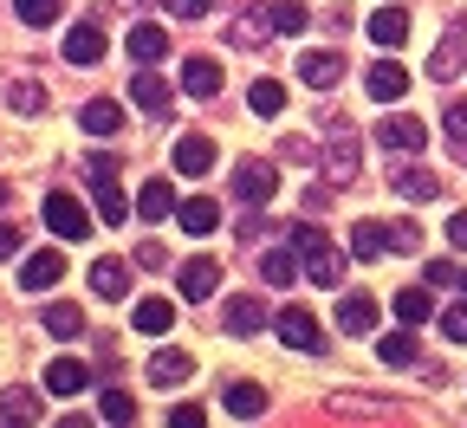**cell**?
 Instances as JSON below:
<instances>
[{
	"label": "cell",
	"instance_id": "cell-26",
	"mask_svg": "<svg viewBox=\"0 0 467 428\" xmlns=\"http://www.w3.org/2000/svg\"><path fill=\"white\" fill-rule=\"evenodd\" d=\"M260 325H266V305H260L254 292H247V298H234V305H227V331H234V338H254Z\"/></svg>",
	"mask_w": 467,
	"mask_h": 428
},
{
	"label": "cell",
	"instance_id": "cell-36",
	"mask_svg": "<svg viewBox=\"0 0 467 428\" xmlns=\"http://www.w3.org/2000/svg\"><path fill=\"white\" fill-rule=\"evenodd\" d=\"M396 318H402V325H422V318H435V298H429L422 286H409V292H396Z\"/></svg>",
	"mask_w": 467,
	"mask_h": 428
},
{
	"label": "cell",
	"instance_id": "cell-33",
	"mask_svg": "<svg viewBox=\"0 0 467 428\" xmlns=\"http://www.w3.org/2000/svg\"><path fill=\"white\" fill-rule=\"evenodd\" d=\"M247 110H254V117H279V110H285V85H279V78H254Z\"/></svg>",
	"mask_w": 467,
	"mask_h": 428
},
{
	"label": "cell",
	"instance_id": "cell-12",
	"mask_svg": "<svg viewBox=\"0 0 467 428\" xmlns=\"http://www.w3.org/2000/svg\"><path fill=\"white\" fill-rule=\"evenodd\" d=\"M364 91H370V98H377V104H396V98H402V91H409V72H402V66H396V58H377V66H370V72H364Z\"/></svg>",
	"mask_w": 467,
	"mask_h": 428
},
{
	"label": "cell",
	"instance_id": "cell-48",
	"mask_svg": "<svg viewBox=\"0 0 467 428\" xmlns=\"http://www.w3.org/2000/svg\"><path fill=\"white\" fill-rule=\"evenodd\" d=\"M195 422H202L195 402H175V409H169V428H195Z\"/></svg>",
	"mask_w": 467,
	"mask_h": 428
},
{
	"label": "cell",
	"instance_id": "cell-15",
	"mask_svg": "<svg viewBox=\"0 0 467 428\" xmlns=\"http://www.w3.org/2000/svg\"><path fill=\"white\" fill-rule=\"evenodd\" d=\"M266 33H279L273 26V7H241V14H234V46H266Z\"/></svg>",
	"mask_w": 467,
	"mask_h": 428
},
{
	"label": "cell",
	"instance_id": "cell-19",
	"mask_svg": "<svg viewBox=\"0 0 467 428\" xmlns=\"http://www.w3.org/2000/svg\"><path fill=\"white\" fill-rule=\"evenodd\" d=\"M221 409L241 415V422H254V415H266V390H260V383H227V390H221Z\"/></svg>",
	"mask_w": 467,
	"mask_h": 428
},
{
	"label": "cell",
	"instance_id": "cell-9",
	"mask_svg": "<svg viewBox=\"0 0 467 428\" xmlns=\"http://www.w3.org/2000/svg\"><path fill=\"white\" fill-rule=\"evenodd\" d=\"M189 377H195V357H189V350L162 344V350L150 357V383H156V390H175V383H189Z\"/></svg>",
	"mask_w": 467,
	"mask_h": 428
},
{
	"label": "cell",
	"instance_id": "cell-31",
	"mask_svg": "<svg viewBox=\"0 0 467 428\" xmlns=\"http://www.w3.org/2000/svg\"><path fill=\"white\" fill-rule=\"evenodd\" d=\"M182 227H189V234H214V227H221V202H214V195H189V202H182Z\"/></svg>",
	"mask_w": 467,
	"mask_h": 428
},
{
	"label": "cell",
	"instance_id": "cell-23",
	"mask_svg": "<svg viewBox=\"0 0 467 428\" xmlns=\"http://www.w3.org/2000/svg\"><path fill=\"white\" fill-rule=\"evenodd\" d=\"M370 39L396 52V46L409 39V14H402V7H377V14H370Z\"/></svg>",
	"mask_w": 467,
	"mask_h": 428
},
{
	"label": "cell",
	"instance_id": "cell-40",
	"mask_svg": "<svg viewBox=\"0 0 467 428\" xmlns=\"http://www.w3.org/2000/svg\"><path fill=\"white\" fill-rule=\"evenodd\" d=\"M98 415H104V422H137V396H130V390H104Z\"/></svg>",
	"mask_w": 467,
	"mask_h": 428
},
{
	"label": "cell",
	"instance_id": "cell-47",
	"mask_svg": "<svg viewBox=\"0 0 467 428\" xmlns=\"http://www.w3.org/2000/svg\"><path fill=\"white\" fill-rule=\"evenodd\" d=\"M137 266H169V247H162V240H143V247H137Z\"/></svg>",
	"mask_w": 467,
	"mask_h": 428
},
{
	"label": "cell",
	"instance_id": "cell-4",
	"mask_svg": "<svg viewBox=\"0 0 467 428\" xmlns=\"http://www.w3.org/2000/svg\"><path fill=\"white\" fill-rule=\"evenodd\" d=\"M377 143H383V156H422V143H429V130H422V117H383L377 124Z\"/></svg>",
	"mask_w": 467,
	"mask_h": 428
},
{
	"label": "cell",
	"instance_id": "cell-17",
	"mask_svg": "<svg viewBox=\"0 0 467 428\" xmlns=\"http://www.w3.org/2000/svg\"><path fill=\"white\" fill-rule=\"evenodd\" d=\"M299 78L318 85V91H331V85L344 78V52H306V58H299Z\"/></svg>",
	"mask_w": 467,
	"mask_h": 428
},
{
	"label": "cell",
	"instance_id": "cell-28",
	"mask_svg": "<svg viewBox=\"0 0 467 428\" xmlns=\"http://www.w3.org/2000/svg\"><path fill=\"white\" fill-rule=\"evenodd\" d=\"M137 214L143 221H169L175 214V189H169V182H143V189H137Z\"/></svg>",
	"mask_w": 467,
	"mask_h": 428
},
{
	"label": "cell",
	"instance_id": "cell-16",
	"mask_svg": "<svg viewBox=\"0 0 467 428\" xmlns=\"http://www.w3.org/2000/svg\"><path fill=\"white\" fill-rule=\"evenodd\" d=\"M169 162L182 169V175H208V169H214V143H208V137H175Z\"/></svg>",
	"mask_w": 467,
	"mask_h": 428
},
{
	"label": "cell",
	"instance_id": "cell-35",
	"mask_svg": "<svg viewBox=\"0 0 467 428\" xmlns=\"http://www.w3.org/2000/svg\"><path fill=\"white\" fill-rule=\"evenodd\" d=\"M377 357H383V363H396V371H409V363H416V331H409V325H402V331H389V338L377 344Z\"/></svg>",
	"mask_w": 467,
	"mask_h": 428
},
{
	"label": "cell",
	"instance_id": "cell-30",
	"mask_svg": "<svg viewBox=\"0 0 467 428\" xmlns=\"http://www.w3.org/2000/svg\"><path fill=\"white\" fill-rule=\"evenodd\" d=\"M162 52H169V33H162V26H150V20L130 26V58H137V66H156Z\"/></svg>",
	"mask_w": 467,
	"mask_h": 428
},
{
	"label": "cell",
	"instance_id": "cell-1",
	"mask_svg": "<svg viewBox=\"0 0 467 428\" xmlns=\"http://www.w3.org/2000/svg\"><path fill=\"white\" fill-rule=\"evenodd\" d=\"M85 175H91V189H98V214L110 227H124L130 221V202H124V189H117V156H91Z\"/></svg>",
	"mask_w": 467,
	"mask_h": 428
},
{
	"label": "cell",
	"instance_id": "cell-44",
	"mask_svg": "<svg viewBox=\"0 0 467 428\" xmlns=\"http://www.w3.org/2000/svg\"><path fill=\"white\" fill-rule=\"evenodd\" d=\"M441 331H448L454 344H467V298H461V305H448V312H441Z\"/></svg>",
	"mask_w": 467,
	"mask_h": 428
},
{
	"label": "cell",
	"instance_id": "cell-13",
	"mask_svg": "<svg viewBox=\"0 0 467 428\" xmlns=\"http://www.w3.org/2000/svg\"><path fill=\"white\" fill-rule=\"evenodd\" d=\"M78 130H85V137H117V130H124V104L91 98V104L78 110Z\"/></svg>",
	"mask_w": 467,
	"mask_h": 428
},
{
	"label": "cell",
	"instance_id": "cell-11",
	"mask_svg": "<svg viewBox=\"0 0 467 428\" xmlns=\"http://www.w3.org/2000/svg\"><path fill=\"white\" fill-rule=\"evenodd\" d=\"M46 390H52V396H85V390H91V371H85L78 357H52V363H46Z\"/></svg>",
	"mask_w": 467,
	"mask_h": 428
},
{
	"label": "cell",
	"instance_id": "cell-49",
	"mask_svg": "<svg viewBox=\"0 0 467 428\" xmlns=\"http://www.w3.org/2000/svg\"><path fill=\"white\" fill-rule=\"evenodd\" d=\"M448 247H454V254H467V208L448 221Z\"/></svg>",
	"mask_w": 467,
	"mask_h": 428
},
{
	"label": "cell",
	"instance_id": "cell-38",
	"mask_svg": "<svg viewBox=\"0 0 467 428\" xmlns=\"http://www.w3.org/2000/svg\"><path fill=\"white\" fill-rule=\"evenodd\" d=\"M441 137H448V143L467 156V98H454V104L441 110Z\"/></svg>",
	"mask_w": 467,
	"mask_h": 428
},
{
	"label": "cell",
	"instance_id": "cell-8",
	"mask_svg": "<svg viewBox=\"0 0 467 428\" xmlns=\"http://www.w3.org/2000/svg\"><path fill=\"white\" fill-rule=\"evenodd\" d=\"M130 98H137V104H143L150 117H169V104H175V85H169V78H162L156 66H143V72L130 78Z\"/></svg>",
	"mask_w": 467,
	"mask_h": 428
},
{
	"label": "cell",
	"instance_id": "cell-42",
	"mask_svg": "<svg viewBox=\"0 0 467 428\" xmlns=\"http://www.w3.org/2000/svg\"><path fill=\"white\" fill-rule=\"evenodd\" d=\"M389 254H422V227L416 221H396L389 227Z\"/></svg>",
	"mask_w": 467,
	"mask_h": 428
},
{
	"label": "cell",
	"instance_id": "cell-53",
	"mask_svg": "<svg viewBox=\"0 0 467 428\" xmlns=\"http://www.w3.org/2000/svg\"><path fill=\"white\" fill-rule=\"evenodd\" d=\"M461 292H467V279H461Z\"/></svg>",
	"mask_w": 467,
	"mask_h": 428
},
{
	"label": "cell",
	"instance_id": "cell-50",
	"mask_svg": "<svg viewBox=\"0 0 467 428\" xmlns=\"http://www.w3.org/2000/svg\"><path fill=\"white\" fill-rule=\"evenodd\" d=\"M14 254H20V227L0 221V260H14Z\"/></svg>",
	"mask_w": 467,
	"mask_h": 428
},
{
	"label": "cell",
	"instance_id": "cell-43",
	"mask_svg": "<svg viewBox=\"0 0 467 428\" xmlns=\"http://www.w3.org/2000/svg\"><path fill=\"white\" fill-rule=\"evenodd\" d=\"M306 20H312V14L299 7V0H273V26H279V33H299Z\"/></svg>",
	"mask_w": 467,
	"mask_h": 428
},
{
	"label": "cell",
	"instance_id": "cell-20",
	"mask_svg": "<svg viewBox=\"0 0 467 428\" xmlns=\"http://www.w3.org/2000/svg\"><path fill=\"white\" fill-rule=\"evenodd\" d=\"M306 273H312V286H325V292H331V286L344 279V254L331 247V240H318V247L306 254Z\"/></svg>",
	"mask_w": 467,
	"mask_h": 428
},
{
	"label": "cell",
	"instance_id": "cell-39",
	"mask_svg": "<svg viewBox=\"0 0 467 428\" xmlns=\"http://www.w3.org/2000/svg\"><path fill=\"white\" fill-rule=\"evenodd\" d=\"M7 104H14L20 117H33V110H46V85H39V78H20V85L7 91Z\"/></svg>",
	"mask_w": 467,
	"mask_h": 428
},
{
	"label": "cell",
	"instance_id": "cell-25",
	"mask_svg": "<svg viewBox=\"0 0 467 428\" xmlns=\"http://www.w3.org/2000/svg\"><path fill=\"white\" fill-rule=\"evenodd\" d=\"M130 325H137L143 338H162V331L175 325V305H169V298H143L137 312H130Z\"/></svg>",
	"mask_w": 467,
	"mask_h": 428
},
{
	"label": "cell",
	"instance_id": "cell-7",
	"mask_svg": "<svg viewBox=\"0 0 467 428\" xmlns=\"http://www.w3.org/2000/svg\"><path fill=\"white\" fill-rule=\"evenodd\" d=\"M377 318H383V305H377L370 292H344V298H337V331L364 338V331H377Z\"/></svg>",
	"mask_w": 467,
	"mask_h": 428
},
{
	"label": "cell",
	"instance_id": "cell-3",
	"mask_svg": "<svg viewBox=\"0 0 467 428\" xmlns=\"http://www.w3.org/2000/svg\"><path fill=\"white\" fill-rule=\"evenodd\" d=\"M46 227H52L58 240H85V234H91V208H85L72 189H52V195H46Z\"/></svg>",
	"mask_w": 467,
	"mask_h": 428
},
{
	"label": "cell",
	"instance_id": "cell-18",
	"mask_svg": "<svg viewBox=\"0 0 467 428\" xmlns=\"http://www.w3.org/2000/svg\"><path fill=\"white\" fill-rule=\"evenodd\" d=\"M91 292H98V298H124V292H130V266L110 260V254L91 260Z\"/></svg>",
	"mask_w": 467,
	"mask_h": 428
},
{
	"label": "cell",
	"instance_id": "cell-2",
	"mask_svg": "<svg viewBox=\"0 0 467 428\" xmlns=\"http://www.w3.org/2000/svg\"><path fill=\"white\" fill-rule=\"evenodd\" d=\"M331 130V143H325V175L337 182V189H350L358 182V130L344 124V110H337V124H325Z\"/></svg>",
	"mask_w": 467,
	"mask_h": 428
},
{
	"label": "cell",
	"instance_id": "cell-52",
	"mask_svg": "<svg viewBox=\"0 0 467 428\" xmlns=\"http://www.w3.org/2000/svg\"><path fill=\"white\" fill-rule=\"evenodd\" d=\"M0 208H7V182H0Z\"/></svg>",
	"mask_w": 467,
	"mask_h": 428
},
{
	"label": "cell",
	"instance_id": "cell-21",
	"mask_svg": "<svg viewBox=\"0 0 467 428\" xmlns=\"http://www.w3.org/2000/svg\"><path fill=\"white\" fill-rule=\"evenodd\" d=\"M182 91L189 98H214L221 91V66L214 58H182Z\"/></svg>",
	"mask_w": 467,
	"mask_h": 428
},
{
	"label": "cell",
	"instance_id": "cell-51",
	"mask_svg": "<svg viewBox=\"0 0 467 428\" xmlns=\"http://www.w3.org/2000/svg\"><path fill=\"white\" fill-rule=\"evenodd\" d=\"M454 279H461V273H454L448 260H429V286H454Z\"/></svg>",
	"mask_w": 467,
	"mask_h": 428
},
{
	"label": "cell",
	"instance_id": "cell-24",
	"mask_svg": "<svg viewBox=\"0 0 467 428\" xmlns=\"http://www.w3.org/2000/svg\"><path fill=\"white\" fill-rule=\"evenodd\" d=\"M214 286H221V260H208V254H202V260H189V266H182V298H208Z\"/></svg>",
	"mask_w": 467,
	"mask_h": 428
},
{
	"label": "cell",
	"instance_id": "cell-10",
	"mask_svg": "<svg viewBox=\"0 0 467 428\" xmlns=\"http://www.w3.org/2000/svg\"><path fill=\"white\" fill-rule=\"evenodd\" d=\"M461 58H467V20H461V26H454V33H448V39L429 52V78H435V85H454Z\"/></svg>",
	"mask_w": 467,
	"mask_h": 428
},
{
	"label": "cell",
	"instance_id": "cell-27",
	"mask_svg": "<svg viewBox=\"0 0 467 428\" xmlns=\"http://www.w3.org/2000/svg\"><path fill=\"white\" fill-rule=\"evenodd\" d=\"M66 58H72V66H98V58H104V33L98 26H72L66 33Z\"/></svg>",
	"mask_w": 467,
	"mask_h": 428
},
{
	"label": "cell",
	"instance_id": "cell-32",
	"mask_svg": "<svg viewBox=\"0 0 467 428\" xmlns=\"http://www.w3.org/2000/svg\"><path fill=\"white\" fill-rule=\"evenodd\" d=\"M260 279H266V286H292V279H299V247H273V254L260 260Z\"/></svg>",
	"mask_w": 467,
	"mask_h": 428
},
{
	"label": "cell",
	"instance_id": "cell-46",
	"mask_svg": "<svg viewBox=\"0 0 467 428\" xmlns=\"http://www.w3.org/2000/svg\"><path fill=\"white\" fill-rule=\"evenodd\" d=\"M285 240H292V247H299V254H312V247H318V240H325V234H318V227H312V221H299V227H292V234H285Z\"/></svg>",
	"mask_w": 467,
	"mask_h": 428
},
{
	"label": "cell",
	"instance_id": "cell-45",
	"mask_svg": "<svg viewBox=\"0 0 467 428\" xmlns=\"http://www.w3.org/2000/svg\"><path fill=\"white\" fill-rule=\"evenodd\" d=\"M162 7H169L175 20H202V14L214 7V0H162Z\"/></svg>",
	"mask_w": 467,
	"mask_h": 428
},
{
	"label": "cell",
	"instance_id": "cell-6",
	"mask_svg": "<svg viewBox=\"0 0 467 428\" xmlns=\"http://www.w3.org/2000/svg\"><path fill=\"white\" fill-rule=\"evenodd\" d=\"M273 331H279V344H292V350H325V338H318V318L306 312V305H285V312L273 318Z\"/></svg>",
	"mask_w": 467,
	"mask_h": 428
},
{
	"label": "cell",
	"instance_id": "cell-29",
	"mask_svg": "<svg viewBox=\"0 0 467 428\" xmlns=\"http://www.w3.org/2000/svg\"><path fill=\"white\" fill-rule=\"evenodd\" d=\"M0 415H7V422H39V415H46V402H39L26 383H14V390H0Z\"/></svg>",
	"mask_w": 467,
	"mask_h": 428
},
{
	"label": "cell",
	"instance_id": "cell-34",
	"mask_svg": "<svg viewBox=\"0 0 467 428\" xmlns=\"http://www.w3.org/2000/svg\"><path fill=\"white\" fill-rule=\"evenodd\" d=\"M396 195H402V202H435L441 182H435L429 169H402V175H396Z\"/></svg>",
	"mask_w": 467,
	"mask_h": 428
},
{
	"label": "cell",
	"instance_id": "cell-41",
	"mask_svg": "<svg viewBox=\"0 0 467 428\" xmlns=\"http://www.w3.org/2000/svg\"><path fill=\"white\" fill-rule=\"evenodd\" d=\"M14 14H20L26 26H52V20H58V0H14Z\"/></svg>",
	"mask_w": 467,
	"mask_h": 428
},
{
	"label": "cell",
	"instance_id": "cell-5",
	"mask_svg": "<svg viewBox=\"0 0 467 428\" xmlns=\"http://www.w3.org/2000/svg\"><path fill=\"white\" fill-rule=\"evenodd\" d=\"M273 189H279V175H273V162H234V195H241L247 208H266L273 202Z\"/></svg>",
	"mask_w": 467,
	"mask_h": 428
},
{
	"label": "cell",
	"instance_id": "cell-22",
	"mask_svg": "<svg viewBox=\"0 0 467 428\" xmlns=\"http://www.w3.org/2000/svg\"><path fill=\"white\" fill-rule=\"evenodd\" d=\"M350 254H358V260H383L389 254V227L383 221H358V227H350Z\"/></svg>",
	"mask_w": 467,
	"mask_h": 428
},
{
	"label": "cell",
	"instance_id": "cell-37",
	"mask_svg": "<svg viewBox=\"0 0 467 428\" xmlns=\"http://www.w3.org/2000/svg\"><path fill=\"white\" fill-rule=\"evenodd\" d=\"M46 331L52 338H78L85 331V312H78V305H46Z\"/></svg>",
	"mask_w": 467,
	"mask_h": 428
},
{
	"label": "cell",
	"instance_id": "cell-14",
	"mask_svg": "<svg viewBox=\"0 0 467 428\" xmlns=\"http://www.w3.org/2000/svg\"><path fill=\"white\" fill-rule=\"evenodd\" d=\"M58 279H66V254H52V247L20 266V292H46V286H58Z\"/></svg>",
	"mask_w": 467,
	"mask_h": 428
}]
</instances>
